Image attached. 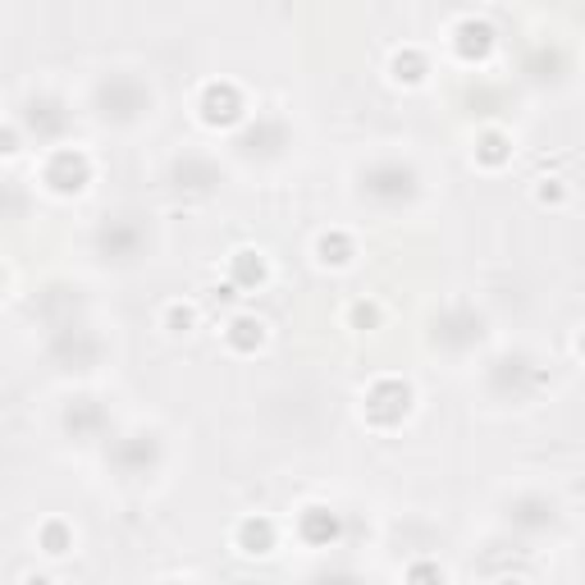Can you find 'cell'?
<instances>
[{
    "mask_svg": "<svg viewBox=\"0 0 585 585\" xmlns=\"http://www.w3.org/2000/svg\"><path fill=\"white\" fill-rule=\"evenodd\" d=\"M495 51H499V33H495V23L489 19L462 14L458 23H449V56L458 64H485Z\"/></svg>",
    "mask_w": 585,
    "mask_h": 585,
    "instance_id": "4",
    "label": "cell"
},
{
    "mask_svg": "<svg viewBox=\"0 0 585 585\" xmlns=\"http://www.w3.org/2000/svg\"><path fill=\"white\" fill-rule=\"evenodd\" d=\"M380 320H385V307L376 297H357V302H348V312H343V325L348 330H357V334L380 330Z\"/></svg>",
    "mask_w": 585,
    "mask_h": 585,
    "instance_id": "14",
    "label": "cell"
},
{
    "mask_svg": "<svg viewBox=\"0 0 585 585\" xmlns=\"http://www.w3.org/2000/svg\"><path fill=\"white\" fill-rule=\"evenodd\" d=\"M576 353L585 357V325H581V334H576Z\"/></svg>",
    "mask_w": 585,
    "mask_h": 585,
    "instance_id": "18",
    "label": "cell"
},
{
    "mask_svg": "<svg viewBox=\"0 0 585 585\" xmlns=\"http://www.w3.org/2000/svg\"><path fill=\"white\" fill-rule=\"evenodd\" d=\"M472 160H476L485 174H499L508 160H512V133L499 129V124H485L476 133V143H472Z\"/></svg>",
    "mask_w": 585,
    "mask_h": 585,
    "instance_id": "11",
    "label": "cell"
},
{
    "mask_svg": "<svg viewBox=\"0 0 585 585\" xmlns=\"http://www.w3.org/2000/svg\"><path fill=\"white\" fill-rule=\"evenodd\" d=\"M229 284L239 293H256L270 284V256L261 247H233L229 252Z\"/></svg>",
    "mask_w": 585,
    "mask_h": 585,
    "instance_id": "9",
    "label": "cell"
},
{
    "mask_svg": "<svg viewBox=\"0 0 585 585\" xmlns=\"http://www.w3.org/2000/svg\"><path fill=\"white\" fill-rule=\"evenodd\" d=\"M312 256H316V266L320 270H334V275H343V270H353L357 266V239L348 229H320L316 233V243H312Z\"/></svg>",
    "mask_w": 585,
    "mask_h": 585,
    "instance_id": "8",
    "label": "cell"
},
{
    "mask_svg": "<svg viewBox=\"0 0 585 585\" xmlns=\"http://www.w3.org/2000/svg\"><path fill=\"white\" fill-rule=\"evenodd\" d=\"M37 549H41L46 558H64L69 549H74V526H69L64 517H46V522L37 526Z\"/></svg>",
    "mask_w": 585,
    "mask_h": 585,
    "instance_id": "13",
    "label": "cell"
},
{
    "mask_svg": "<svg viewBox=\"0 0 585 585\" xmlns=\"http://www.w3.org/2000/svg\"><path fill=\"white\" fill-rule=\"evenodd\" d=\"M229 545L239 549L243 558H270L279 549V526L266 517V512H247V517L233 522Z\"/></svg>",
    "mask_w": 585,
    "mask_h": 585,
    "instance_id": "6",
    "label": "cell"
},
{
    "mask_svg": "<svg viewBox=\"0 0 585 585\" xmlns=\"http://www.w3.org/2000/svg\"><path fill=\"white\" fill-rule=\"evenodd\" d=\"M403 576H407V581H443V568H439V563H412Z\"/></svg>",
    "mask_w": 585,
    "mask_h": 585,
    "instance_id": "16",
    "label": "cell"
},
{
    "mask_svg": "<svg viewBox=\"0 0 585 585\" xmlns=\"http://www.w3.org/2000/svg\"><path fill=\"white\" fill-rule=\"evenodd\" d=\"M197 120L206 129H216V133H229V129H239L247 120V97H243V87L233 83V78H210L202 83L197 92Z\"/></svg>",
    "mask_w": 585,
    "mask_h": 585,
    "instance_id": "2",
    "label": "cell"
},
{
    "mask_svg": "<svg viewBox=\"0 0 585 585\" xmlns=\"http://www.w3.org/2000/svg\"><path fill=\"white\" fill-rule=\"evenodd\" d=\"M0 151H5V160H19L23 147H19V129L14 124H5V147H0Z\"/></svg>",
    "mask_w": 585,
    "mask_h": 585,
    "instance_id": "17",
    "label": "cell"
},
{
    "mask_svg": "<svg viewBox=\"0 0 585 585\" xmlns=\"http://www.w3.org/2000/svg\"><path fill=\"white\" fill-rule=\"evenodd\" d=\"M293 535L307 549H334L339 535H343V517H339L334 508H325V503H307V508H297Z\"/></svg>",
    "mask_w": 585,
    "mask_h": 585,
    "instance_id": "5",
    "label": "cell"
},
{
    "mask_svg": "<svg viewBox=\"0 0 585 585\" xmlns=\"http://www.w3.org/2000/svg\"><path fill=\"white\" fill-rule=\"evenodd\" d=\"M385 74H389V83L393 87H403V92H416V87H426L430 83V56L421 51V46H398V51L389 56V64H385Z\"/></svg>",
    "mask_w": 585,
    "mask_h": 585,
    "instance_id": "10",
    "label": "cell"
},
{
    "mask_svg": "<svg viewBox=\"0 0 585 585\" xmlns=\"http://www.w3.org/2000/svg\"><path fill=\"white\" fill-rule=\"evenodd\" d=\"M412 403H416V393L403 376H376L362 389V421L370 430H393L407 421Z\"/></svg>",
    "mask_w": 585,
    "mask_h": 585,
    "instance_id": "1",
    "label": "cell"
},
{
    "mask_svg": "<svg viewBox=\"0 0 585 585\" xmlns=\"http://www.w3.org/2000/svg\"><path fill=\"white\" fill-rule=\"evenodd\" d=\"M535 202L540 206H568V183L558 179V174H545V179H535Z\"/></svg>",
    "mask_w": 585,
    "mask_h": 585,
    "instance_id": "15",
    "label": "cell"
},
{
    "mask_svg": "<svg viewBox=\"0 0 585 585\" xmlns=\"http://www.w3.org/2000/svg\"><path fill=\"white\" fill-rule=\"evenodd\" d=\"M197 320H202V312H197V302H188V297H170L166 307H160V330H166L170 339L193 334Z\"/></svg>",
    "mask_w": 585,
    "mask_h": 585,
    "instance_id": "12",
    "label": "cell"
},
{
    "mask_svg": "<svg viewBox=\"0 0 585 585\" xmlns=\"http://www.w3.org/2000/svg\"><path fill=\"white\" fill-rule=\"evenodd\" d=\"M92 174H97V166H92V156L83 147H56V151H46V160H41V183L56 197L83 193L92 183Z\"/></svg>",
    "mask_w": 585,
    "mask_h": 585,
    "instance_id": "3",
    "label": "cell"
},
{
    "mask_svg": "<svg viewBox=\"0 0 585 585\" xmlns=\"http://www.w3.org/2000/svg\"><path fill=\"white\" fill-rule=\"evenodd\" d=\"M220 339L233 357H256L270 339V325L256 316V312H233L224 325H220Z\"/></svg>",
    "mask_w": 585,
    "mask_h": 585,
    "instance_id": "7",
    "label": "cell"
}]
</instances>
